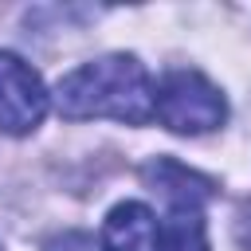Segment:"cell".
<instances>
[{
  "mask_svg": "<svg viewBox=\"0 0 251 251\" xmlns=\"http://www.w3.org/2000/svg\"><path fill=\"white\" fill-rule=\"evenodd\" d=\"M55 110L71 122L86 118H114L126 126H145L153 118V82L137 55L114 51L90 59L59 78Z\"/></svg>",
  "mask_w": 251,
  "mask_h": 251,
  "instance_id": "obj_1",
  "label": "cell"
},
{
  "mask_svg": "<svg viewBox=\"0 0 251 251\" xmlns=\"http://www.w3.org/2000/svg\"><path fill=\"white\" fill-rule=\"evenodd\" d=\"M153 114L161 118L165 129L173 133H208V129H220L224 118H227V102L220 94V86L192 71V67H180V71H169L161 78V86L153 90Z\"/></svg>",
  "mask_w": 251,
  "mask_h": 251,
  "instance_id": "obj_2",
  "label": "cell"
},
{
  "mask_svg": "<svg viewBox=\"0 0 251 251\" xmlns=\"http://www.w3.org/2000/svg\"><path fill=\"white\" fill-rule=\"evenodd\" d=\"M47 114V86L12 51H0V133L24 137Z\"/></svg>",
  "mask_w": 251,
  "mask_h": 251,
  "instance_id": "obj_3",
  "label": "cell"
},
{
  "mask_svg": "<svg viewBox=\"0 0 251 251\" xmlns=\"http://www.w3.org/2000/svg\"><path fill=\"white\" fill-rule=\"evenodd\" d=\"M161 220L141 200H122L102 224V251H157Z\"/></svg>",
  "mask_w": 251,
  "mask_h": 251,
  "instance_id": "obj_4",
  "label": "cell"
},
{
  "mask_svg": "<svg viewBox=\"0 0 251 251\" xmlns=\"http://www.w3.org/2000/svg\"><path fill=\"white\" fill-rule=\"evenodd\" d=\"M157 251H208V227H204L200 200H169V212L157 231Z\"/></svg>",
  "mask_w": 251,
  "mask_h": 251,
  "instance_id": "obj_5",
  "label": "cell"
},
{
  "mask_svg": "<svg viewBox=\"0 0 251 251\" xmlns=\"http://www.w3.org/2000/svg\"><path fill=\"white\" fill-rule=\"evenodd\" d=\"M141 176H145V184L157 188L165 200H200V204H204V200L216 192V180H208L204 173H196V169H188V165H180V161H173V157L149 161V165L141 169Z\"/></svg>",
  "mask_w": 251,
  "mask_h": 251,
  "instance_id": "obj_6",
  "label": "cell"
},
{
  "mask_svg": "<svg viewBox=\"0 0 251 251\" xmlns=\"http://www.w3.org/2000/svg\"><path fill=\"white\" fill-rule=\"evenodd\" d=\"M43 251H102V243L86 231H59L43 243Z\"/></svg>",
  "mask_w": 251,
  "mask_h": 251,
  "instance_id": "obj_7",
  "label": "cell"
},
{
  "mask_svg": "<svg viewBox=\"0 0 251 251\" xmlns=\"http://www.w3.org/2000/svg\"><path fill=\"white\" fill-rule=\"evenodd\" d=\"M235 239H239L243 251H251V200H243L239 212H235Z\"/></svg>",
  "mask_w": 251,
  "mask_h": 251,
  "instance_id": "obj_8",
  "label": "cell"
}]
</instances>
